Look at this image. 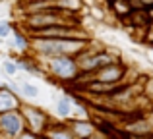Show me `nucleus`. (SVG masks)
<instances>
[{"mask_svg":"<svg viewBox=\"0 0 153 139\" xmlns=\"http://www.w3.org/2000/svg\"><path fill=\"white\" fill-rule=\"evenodd\" d=\"M8 31H10V27H8L6 23H0V35H2V37H4V35H8Z\"/></svg>","mask_w":153,"mask_h":139,"instance_id":"15","label":"nucleus"},{"mask_svg":"<svg viewBox=\"0 0 153 139\" xmlns=\"http://www.w3.org/2000/svg\"><path fill=\"white\" fill-rule=\"evenodd\" d=\"M0 126L4 128V132L12 133V135H18L22 132V118L16 112H4V114H0Z\"/></svg>","mask_w":153,"mask_h":139,"instance_id":"3","label":"nucleus"},{"mask_svg":"<svg viewBox=\"0 0 153 139\" xmlns=\"http://www.w3.org/2000/svg\"><path fill=\"white\" fill-rule=\"evenodd\" d=\"M111 62H112L111 54L101 52V54H95V56L87 58V60L83 62V70L91 71V70H97V68H107V66H111Z\"/></svg>","mask_w":153,"mask_h":139,"instance_id":"4","label":"nucleus"},{"mask_svg":"<svg viewBox=\"0 0 153 139\" xmlns=\"http://www.w3.org/2000/svg\"><path fill=\"white\" fill-rule=\"evenodd\" d=\"M16 70H18V66H16V64H12V62H6V71H8V74H14Z\"/></svg>","mask_w":153,"mask_h":139,"instance_id":"14","label":"nucleus"},{"mask_svg":"<svg viewBox=\"0 0 153 139\" xmlns=\"http://www.w3.org/2000/svg\"><path fill=\"white\" fill-rule=\"evenodd\" d=\"M124 70L118 68V66H107L103 68L101 75H99V83H105V85H114L120 77H122Z\"/></svg>","mask_w":153,"mask_h":139,"instance_id":"6","label":"nucleus"},{"mask_svg":"<svg viewBox=\"0 0 153 139\" xmlns=\"http://www.w3.org/2000/svg\"><path fill=\"white\" fill-rule=\"evenodd\" d=\"M58 112L62 114V116H66V114L70 112V101H68V99H62V101H60V104H58Z\"/></svg>","mask_w":153,"mask_h":139,"instance_id":"10","label":"nucleus"},{"mask_svg":"<svg viewBox=\"0 0 153 139\" xmlns=\"http://www.w3.org/2000/svg\"><path fill=\"white\" fill-rule=\"evenodd\" d=\"M22 139H35V137H33V135H31V133H25V135H23Z\"/></svg>","mask_w":153,"mask_h":139,"instance_id":"16","label":"nucleus"},{"mask_svg":"<svg viewBox=\"0 0 153 139\" xmlns=\"http://www.w3.org/2000/svg\"><path fill=\"white\" fill-rule=\"evenodd\" d=\"M112 6H114L116 10L120 12V14H126V12L130 10V6H128V2H112Z\"/></svg>","mask_w":153,"mask_h":139,"instance_id":"11","label":"nucleus"},{"mask_svg":"<svg viewBox=\"0 0 153 139\" xmlns=\"http://www.w3.org/2000/svg\"><path fill=\"white\" fill-rule=\"evenodd\" d=\"M51 139H72V137L68 135V133L64 132V129H56V132L51 135Z\"/></svg>","mask_w":153,"mask_h":139,"instance_id":"12","label":"nucleus"},{"mask_svg":"<svg viewBox=\"0 0 153 139\" xmlns=\"http://www.w3.org/2000/svg\"><path fill=\"white\" fill-rule=\"evenodd\" d=\"M16 106H18V99L6 89L0 91V112H8V110L16 108Z\"/></svg>","mask_w":153,"mask_h":139,"instance_id":"8","label":"nucleus"},{"mask_svg":"<svg viewBox=\"0 0 153 139\" xmlns=\"http://www.w3.org/2000/svg\"><path fill=\"white\" fill-rule=\"evenodd\" d=\"M76 35V29H72V27H66V25H56V27H47V29H39L35 31V37L37 39H56V37H74Z\"/></svg>","mask_w":153,"mask_h":139,"instance_id":"2","label":"nucleus"},{"mask_svg":"<svg viewBox=\"0 0 153 139\" xmlns=\"http://www.w3.org/2000/svg\"><path fill=\"white\" fill-rule=\"evenodd\" d=\"M39 50L45 54H72V52H79L85 45V41H66V39H60V41H39Z\"/></svg>","mask_w":153,"mask_h":139,"instance_id":"1","label":"nucleus"},{"mask_svg":"<svg viewBox=\"0 0 153 139\" xmlns=\"http://www.w3.org/2000/svg\"><path fill=\"white\" fill-rule=\"evenodd\" d=\"M52 71H54L56 75H60V77H70V75L76 74V66L72 60H68V58H56L54 62H52Z\"/></svg>","mask_w":153,"mask_h":139,"instance_id":"5","label":"nucleus"},{"mask_svg":"<svg viewBox=\"0 0 153 139\" xmlns=\"http://www.w3.org/2000/svg\"><path fill=\"white\" fill-rule=\"evenodd\" d=\"M74 132L78 133V135H82V137H87V135H91V132H93V126L85 124V122H76L74 124Z\"/></svg>","mask_w":153,"mask_h":139,"instance_id":"9","label":"nucleus"},{"mask_svg":"<svg viewBox=\"0 0 153 139\" xmlns=\"http://www.w3.org/2000/svg\"><path fill=\"white\" fill-rule=\"evenodd\" d=\"M25 116H27V120H29L31 128H33L35 132H41L43 126H45V114L39 112V110H35V108H29L25 112Z\"/></svg>","mask_w":153,"mask_h":139,"instance_id":"7","label":"nucleus"},{"mask_svg":"<svg viewBox=\"0 0 153 139\" xmlns=\"http://www.w3.org/2000/svg\"><path fill=\"white\" fill-rule=\"evenodd\" d=\"M23 93L35 97V95H37V89H35V87H31V85H23Z\"/></svg>","mask_w":153,"mask_h":139,"instance_id":"13","label":"nucleus"}]
</instances>
